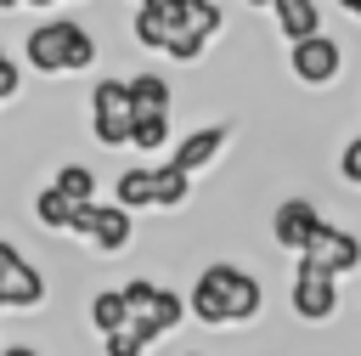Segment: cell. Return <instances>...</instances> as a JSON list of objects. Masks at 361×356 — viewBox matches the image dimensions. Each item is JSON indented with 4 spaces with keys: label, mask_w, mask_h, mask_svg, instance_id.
Masks as SVG:
<instances>
[{
    "label": "cell",
    "mask_w": 361,
    "mask_h": 356,
    "mask_svg": "<svg viewBox=\"0 0 361 356\" xmlns=\"http://www.w3.org/2000/svg\"><path fill=\"white\" fill-rule=\"evenodd\" d=\"M130 34H135V45L192 68L226 34V6L220 0H135Z\"/></svg>",
    "instance_id": "cell-1"
},
{
    "label": "cell",
    "mask_w": 361,
    "mask_h": 356,
    "mask_svg": "<svg viewBox=\"0 0 361 356\" xmlns=\"http://www.w3.org/2000/svg\"><path fill=\"white\" fill-rule=\"evenodd\" d=\"M265 311V283L237 260H209L186 288V316L197 328H248Z\"/></svg>",
    "instance_id": "cell-2"
},
{
    "label": "cell",
    "mask_w": 361,
    "mask_h": 356,
    "mask_svg": "<svg viewBox=\"0 0 361 356\" xmlns=\"http://www.w3.org/2000/svg\"><path fill=\"white\" fill-rule=\"evenodd\" d=\"M23 62L45 79H73L85 68H96V34L79 23V17H39L28 34H23Z\"/></svg>",
    "instance_id": "cell-3"
},
{
    "label": "cell",
    "mask_w": 361,
    "mask_h": 356,
    "mask_svg": "<svg viewBox=\"0 0 361 356\" xmlns=\"http://www.w3.org/2000/svg\"><path fill=\"white\" fill-rule=\"evenodd\" d=\"M118 288H124V299H130V328H135L147 345L169 339V333L186 322V294H175L169 283H158V277H130V283H118Z\"/></svg>",
    "instance_id": "cell-4"
},
{
    "label": "cell",
    "mask_w": 361,
    "mask_h": 356,
    "mask_svg": "<svg viewBox=\"0 0 361 356\" xmlns=\"http://www.w3.org/2000/svg\"><path fill=\"white\" fill-rule=\"evenodd\" d=\"M68 237H79L90 254L113 260V254H124V249L135 243V215H130L124 203H79Z\"/></svg>",
    "instance_id": "cell-5"
},
{
    "label": "cell",
    "mask_w": 361,
    "mask_h": 356,
    "mask_svg": "<svg viewBox=\"0 0 361 356\" xmlns=\"http://www.w3.org/2000/svg\"><path fill=\"white\" fill-rule=\"evenodd\" d=\"M130 130H135V107H130V85L102 73L90 85V136L96 147H130Z\"/></svg>",
    "instance_id": "cell-6"
},
{
    "label": "cell",
    "mask_w": 361,
    "mask_h": 356,
    "mask_svg": "<svg viewBox=\"0 0 361 356\" xmlns=\"http://www.w3.org/2000/svg\"><path fill=\"white\" fill-rule=\"evenodd\" d=\"M288 73H293V85H305V90H327V85H338V73H344V45L322 28V34L299 40V45H288Z\"/></svg>",
    "instance_id": "cell-7"
},
{
    "label": "cell",
    "mask_w": 361,
    "mask_h": 356,
    "mask_svg": "<svg viewBox=\"0 0 361 356\" xmlns=\"http://www.w3.org/2000/svg\"><path fill=\"white\" fill-rule=\"evenodd\" d=\"M288 305H293V316H299L305 328H327V322L338 316V277H327V271H316V266L293 260Z\"/></svg>",
    "instance_id": "cell-8"
},
{
    "label": "cell",
    "mask_w": 361,
    "mask_h": 356,
    "mask_svg": "<svg viewBox=\"0 0 361 356\" xmlns=\"http://www.w3.org/2000/svg\"><path fill=\"white\" fill-rule=\"evenodd\" d=\"M45 305V271L23 260L11 237H0V311H39Z\"/></svg>",
    "instance_id": "cell-9"
},
{
    "label": "cell",
    "mask_w": 361,
    "mask_h": 356,
    "mask_svg": "<svg viewBox=\"0 0 361 356\" xmlns=\"http://www.w3.org/2000/svg\"><path fill=\"white\" fill-rule=\"evenodd\" d=\"M299 260L344 283L350 271H361V232H350V226H338V220H322V226H316V237L305 243V254H299Z\"/></svg>",
    "instance_id": "cell-10"
},
{
    "label": "cell",
    "mask_w": 361,
    "mask_h": 356,
    "mask_svg": "<svg viewBox=\"0 0 361 356\" xmlns=\"http://www.w3.org/2000/svg\"><path fill=\"white\" fill-rule=\"evenodd\" d=\"M322 220H327V215H322V203H316V198H305V192H293V198L271 203V243H276L282 254H293V260H299Z\"/></svg>",
    "instance_id": "cell-11"
},
{
    "label": "cell",
    "mask_w": 361,
    "mask_h": 356,
    "mask_svg": "<svg viewBox=\"0 0 361 356\" xmlns=\"http://www.w3.org/2000/svg\"><path fill=\"white\" fill-rule=\"evenodd\" d=\"M226 147H231V124H197V130H186V136L169 147V158L197 181L203 170H214V164L226 158Z\"/></svg>",
    "instance_id": "cell-12"
},
{
    "label": "cell",
    "mask_w": 361,
    "mask_h": 356,
    "mask_svg": "<svg viewBox=\"0 0 361 356\" xmlns=\"http://www.w3.org/2000/svg\"><path fill=\"white\" fill-rule=\"evenodd\" d=\"M271 28L288 40V45H299V40H310V34H322L327 28V11H322V0H271Z\"/></svg>",
    "instance_id": "cell-13"
},
{
    "label": "cell",
    "mask_w": 361,
    "mask_h": 356,
    "mask_svg": "<svg viewBox=\"0 0 361 356\" xmlns=\"http://www.w3.org/2000/svg\"><path fill=\"white\" fill-rule=\"evenodd\" d=\"M124 85H130V107H135V119H141V113H175V85H169L158 68H135Z\"/></svg>",
    "instance_id": "cell-14"
},
{
    "label": "cell",
    "mask_w": 361,
    "mask_h": 356,
    "mask_svg": "<svg viewBox=\"0 0 361 356\" xmlns=\"http://www.w3.org/2000/svg\"><path fill=\"white\" fill-rule=\"evenodd\" d=\"M113 203H124L130 215H135V209H158L152 164H130V170H118V181H113Z\"/></svg>",
    "instance_id": "cell-15"
},
{
    "label": "cell",
    "mask_w": 361,
    "mask_h": 356,
    "mask_svg": "<svg viewBox=\"0 0 361 356\" xmlns=\"http://www.w3.org/2000/svg\"><path fill=\"white\" fill-rule=\"evenodd\" d=\"M152 186H158V209H164V215H175V209L192 203V175H186L175 158H158V164H152Z\"/></svg>",
    "instance_id": "cell-16"
},
{
    "label": "cell",
    "mask_w": 361,
    "mask_h": 356,
    "mask_svg": "<svg viewBox=\"0 0 361 356\" xmlns=\"http://www.w3.org/2000/svg\"><path fill=\"white\" fill-rule=\"evenodd\" d=\"M85 316H90V328H96L102 339L118 333V328H130V299H124V288H96L90 305H85Z\"/></svg>",
    "instance_id": "cell-17"
},
{
    "label": "cell",
    "mask_w": 361,
    "mask_h": 356,
    "mask_svg": "<svg viewBox=\"0 0 361 356\" xmlns=\"http://www.w3.org/2000/svg\"><path fill=\"white\" fill-rule=\"evenodd\" d=\"M28 209H34V226H45V232H62V237H68V226H73V215H79V203H73V198H62L56 186H39Z\"/></svg>",
    "instance_id": "cell-18"
},
{
    "label": "cell",
    "mask_w": 361,
    "mask_h": 356,
    "mask_svg": "<svg viewBox=\"0 0 361 356\" xmlns=\"http://www.w3.org/2000/svg\"><path fill=\"white\" fill-rule=\"evenodd\" d=\"M51 186H56L62 198H73V203H96V170L79 164V158H62L56 175H51Z\"/></svg>",
    "instance_id": "cell-19"
},
{
    "label": "cell",
    "mask_w": 361,
    "mask_h": 356,
    "mask_svg": "<svg viewBox=\"0 0 361 356\" xmlns=\"http://www.w3.org/2000/svg\"><path fill=\"white\" fill-rule=\"evenodd\" d=\"M130 147H135V153H147V158H152V153H164V147H169V113H141V119H135V130H130Z\"/></svg>",
    "instance_id": "cell-20"
},
{
    "label": "cell",
    "mask_w": 361,
    "mask_h": 356,
    "mask_svg": "<svg viewBox=\"0 0 361 356\" xmlns=\"http://www.w3.org/2000/svg\"><path fill=\"white\" fill-rule=\"evenodd\" d=\"M147 350H152V345H147L135 328H118V333L102 339V356H147Z\"/></svg>",
    "instance_id": "cell-21"
},
{
    "label": "cell",
    "mask_w": 361,
    "mask_h": 356,
    "mask_svg": "<svg viewBox=\"0 0 361 356\" xmlns=\"http://www.w3.org/2000/svg\"><path fill=\"white\" fill-rule=\"evenodd\" d=\"M338 181H344V186H361V130L338 147Z\"/></svg>",
    "instance_id": "cell-22"
},
{
    "label": "cell",
    "mask_w": 361,
    "mask_h": 356,
    "mask_svg": "<svg viewBox=\"0 0 361 356\" xmlns=\"http://www.w3.org/2000/svg\"><path fill=\"white\" fill-rule=\"evenodd\" d=\"M23 96V68L11 62V51L0 45V102H17Z\"/></svg>",
    "instance_id": "cell-23"
},
{
    "label": "cell",
    "mask_w": 361,
    "mask_h": 356,
    "mask_svg": "<svg viewBox=\"0 0 361 356\" xmlns=\"http://www.w3.org/2000/svg\"><path fill=\"white\" fill-rule=\"evenodd\" d=\"M0 356H39V350H34V345H23V339H17V345H6V350H0Z\"/></svg>",
    "instance_id": "cell-24"
},
{
    "label": "cell",
    "mask_w": 361,
    "mask_h": 356,
    "mask_svg": "<svg viewBox=\"0 0 361 356\" xmlns=\"http://www.w3.org/2000/svg\"><path fill=\"white\" fill-rule=\"evenodd\" d=\"M333 6H338L344 17H355V23H361V0H333Z\"/></svg>",
    "instance_id": "cell-25"
},
{
    "label": "cell",
    "mask_w": 361,
    "mask_h": 356,
    "mask_svg": "<svg viewBox=\"0 0 361 356\" xmlns=\"http://www.w3.org/2000/svg\"><path fill=\"white\" fill-rule=\"evenodd\" d=\"M23 6H28V11H51L56 0H23Z\"/></svg>",
    "instance_id": "cell-26"
},
{
    "label": "cell",
    "mask_w": 361,
    "mask_h": 356,
    "mask_svg": "<svg viewBox=\"0 0 361 356\" xmlns=\"http://www.w3.org/2000/svg\"><path fill=\"white\" fill-rule=\"evenodd\" d=\"M243 6H248V11H271V0H243Z\"/></svg>",
    "instance_id": "cell-27"
},
{
    "label": "cell",
    "mask_w": 361,
    "mask_h": 356,
    "mask_svg": "<svg viewBox=\"0 0 361 356\" xmlns=\"http://www.w3.org/2000/svg\"><path fill=\"white\" fill-rule=\"evenodd\" d=\"M0 11H23V0H0Z\"/></svg>",
    "instance_id": "cell-28"
},
{
    "label": "cell",
    "mask_w": 361,
    "mask_h": 356,
    "mask_svg": "<svg viewBox=\"0 0 361 356\" xmlns=\"http://www.w3.org/2000/svg\"><path fill=\"white\" fill-rule=\"evenodd\" d=\"M186 356H203V350H186Z\"/></svg>",
    "instance_id": "cell-29"
}]
</instances>
